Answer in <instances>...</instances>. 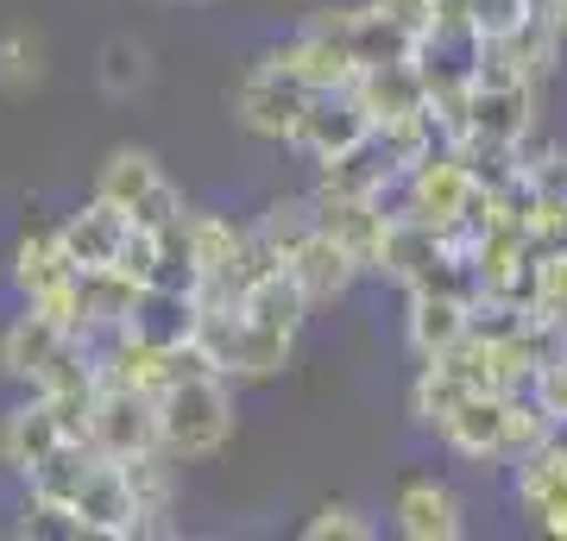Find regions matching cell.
Wrapping results in <instances>:
<instances>
[{
    "mask_svg": "<svg viewBox=\"0 0 567 541\" xmlns=\"http://www.w3.org/2000/svg\"><path fill=\"white\" fill-rule=\"evenodd\" d=\"M44 82V39L32 25L0 32V95H32Z\"/></svg>",
    "mask_w": 567,
    "mask_h": 541,
    "instance_id": "4316f807",
    "label": "cell"
},
{
    "mask_svg": "<svg viewBox=\"0 0 567 541\" xmlns=\"http://www.w3.org/2000/svg\"><path fill=\"white\" fill-rule=\"evenodd\" d=\"M442 252H447L442 233H435L429 221H416V215H404V208H398V215L385 221V240H379V259H372V271L410 290V283L423 278L429 264L442 259Z\"/></svg>",
    "mask_w": 567,
    "mask_h": 541,
    "instance_id": "7402d4cb",
    "label": "cell"
},
{
    "mask_svg": "<svg viewBox=\"0 0 567 541\" xmlns=\"http://www.w3.org/2000/svg\"><path fill=\"white\" fill-rule=\"evenodd\" d=\"M32 510L58 517V529L70 535H95V541H133L140 535V503L126 485V466L107 460L102 447L89 441H63L51 460H39L25 472Z\"/></svg>",
    "mask_w": 567,
    "mask_h": 541,
    "instance_id": "7a4b0ae2",
    "label": "cell"
},
{
    "mask_svg": "<svg viewBox=\"0 0 567 541\" xmlns=\"http://www.w3.org/2000/svg\"><path fill=\"white\" fill-rule=\"evenodd\" d=\"M82 264L70 259V246H63L58 227H32L20 246H13V283H20L25 302H51L63 296L70 283H76Z\"/></svg>",
    "mask_w": 567,
    "mask_h": 541,
    "instance_id": "ffe728a7",
    "label": "cell"
},
{
    "mask_svg": "<svg viewBox=\"0 0 567 541\" xmlns=\"http://www.w3.org/2000/svg\"><path fill=\"white\" fill-rule=\"evenodd\" d=\"M284 271L303 283L309 309H322V302H341L347 290H353V278H365L360 259H353L341 240H328L322 227H316V233H309V240L290 252V259H284Z\"/></svg>",
    "mask_w": 567,
    "mask_h": 541,
    "instance_id": "d6986e66",
    "label": "cell"
},
{
    "mask_svg": "<svg viewBox=\"0 0 567 541\" xmlns=\"http://www.w3.org/2000/svg\"><path fill=\"white\" fill-rule=\"evenodd\" d=\"M536 7L543 0H442V20L466 25L480 44H505L536 20Z\"/></svg>",
    "mask_w": 567,
    "mask_h": 541,
    "instance_id": "d4e9b609",
    "label": "cell"
},
{
    "mask_svg": "<svg viewBox=\"0 0 567 541\" xmlns=\"http://www.w3.org/2000/svg\"><path fill=\"white\" fill-rule=\"evenodd\" d=\"M145 76H152V70H145V51H140V44L114 39V44L102 51V89H107V95H133V89H145Z\"/></svg>",
    "mask_w": 567,
    "mask_h": 541,
    "instance_id": "f1b7e54d",
    "label": "cell"
},
{
    "mask_svg": "<svg viewBox=\"0 0 567 541\" xmlns=\"http://www.w3.org/2000/svg\"><path fill=\"white\" fill-rule=\"evenodd\" d=\"M473 391H480V384H473V372L461 365V353L423 360V372H416V384H410V416L423 422V428H442V422L454 416Z\"/></svg>",
    "mask_w": 567,
    "mask_h": 541,
    "instance_id": "cb8c5ba5",
    "label": "cell"
},
{
    "mask_svg": "<svg viewBox=\"0 0 567 541\" xmlns=\"http://www.w3.org/2000/svg\"><path fill=\"white\" fill-rule=\"evenodd\" d=\"M536 89L543 82H466V107H461V133L454 139L529 145V133H536Z\"/></svg>",
    "mask_w": 567,
    "mask_h": 541,
    "instance_id": "9c48e42d",
    "label": "cell"
},
{
    "mask_svg": "<svg viewBox=\"0 0 567 541\" xmlns=\"http://www.w3.org/2000/svg\"><path fill=\"white\" fill-rule=\"evenodd\" d=\"M316 227H322V221H316V201H309V196H290V201H271L259 221H252V233H259V246L284 264L297 246L309 240V233H316Z\"/></svg>",
    "mask_w": 567,
    "mask_h": 541,
    "instance_id": "484cf974",
    "label": "cell"
},
{
    "mask_svg": "<svg viewBox=\"0 0 567 541\" xmlns=\"http://www.w3.org/2000/svg\"><path fill=\"white\" fill-rule=\"evenodd\" d=\"M309 201H316V221H322L328 240H341L353 259H360V271H372V259H379V240H385V201L372 196H334V189H309Z\"/></svg>",
    "mask_w": 567,
    "mask_h": 541,
    "instance_id": "e0dca14e",
    "label": "cell"
},
{
    "mask_svg": "<svg viewBox=\"0 0 567 541\" xmlns=\"http://www.w3.org/2000/svg\"><path fill=\"white\" fill-rule=\"evenodd\" d=\"M82 441L102 447L107 460H133V454H152L158 447V391H140V384H95V403H89V428Z\"/></svg>",
    "mask_w": 567,
    "mask_h": 541,
    "instance_id": "52a82bcc",
    "label": "cell"
},
{
    "mask_svg": "<svg viewBox=\"0 0 567 541\" xmlns=\"http://www.w3.org/2000/svg\"><path fill=\"white\" fill-rule=\"evenodd\" d=\"M95 196L114 201L140 233H164V227H177L183 215H189V208H183V189L171 183V170H164L145 145L107 152V164L95 170Z\"/></svg>",
    "mask_w": 567,
    "mask_h": 541,
    "instance_id": "8992f818",
    "label": "cell"
},
{
    "mask_svg": "<svg viewBox=\"0 0 567 541\" xmlns=\"http://www.w3.org/2000/svg\"><path fill=\"white\" fill-rule=\"evenodd\" d=\"M196 321H203V296L196 290H177V283H145L133 315H126V334L145 346H189L196 341Z\"/></svg>",
    "mask_w": 567,
    "mask_h": 541,
    "instance_id": "9a60e30c",
    "label": "cell"
},
{
    "mask_svg": "<svg viewBox=\"0 0 567 541\" xmlns=\"http://www.w3.org/2000/svg\"><path fill=\"white\" fill-rule=\"evenodd\" d=\"M58 233H63V246H70V259H76L82 271H95V264H121L133 221H126L107 196H89L76 215H63L58 221Z\"/></svg>",
    "mask_w": 567,
    "mask_h": 541,
    "instance_id": "ac0fdd59",
    "label": "cell"
},
{
    "mask_svg": "<svg viewBox=\"0 0 567 541\" xmlns=\"http://www.w3.org/2000/svg\"><path fill=\"white\" fill-rule=\"evenodd\" d=\"M303 101H309L303 82L290 76V70H278L271 58H259V63H246V76L234 82L227 107H234V126H240V133H252V139H271V145H290Z\"/></svg>",
    "mask_w": 567,
    "mask_h": 541,
    "instance_id": "ba28073f",
    "label": "cell"
},
{
    "mask_svg": "<svg viewBox=\"0 0 567 541\" xmlns=\"http://www.w3.org/2000/svg\"><path fill=\"white\" fill-rule=\"evenodd\" d=\"M517 472V510L529 517V529L567 541V447L548 435L529 460L511 466Z\"/></svg>",
    "mask_w": 567,
    "mask_h": 541,
    "instance_id": "8fae6325",
    "label": "cell"
},
{
    "mask_svg": "<svg viewBox=\"0 0 567 541\" xmlns=\"http://www.w3.org/2000/svg\"><path fill=\"white\" fill-rule=\"evenodd\" d=\"M0 372L13 384H25V391H89V384H102L95 346L82 341L76 327H63L44 309H32V302L0 334Z\"/></svg>",
    "mask_w": 567,
    "mask_h": 541,
    "instance_id": "277c9868",
    "label": "cell"
},
{
    "mask_svg": "<svg viewBox=\"0 0 567 541\" xmlns=\"http://www.w3.org/2000/svg\"><path fill=\"white\" fill-rule=\"evenodd\" d=\"M391 522L410 541H461L466 535V503L442 479H404L391 498Z\"/></svg>",
    "mask_w": 567,
    "mask_h": 541,
    "instance_id": "5bb4252c",
    "label": "cell"
},
{
    "mask_svg": "<svg viewBox=\"0 0 567 541\" xmlns=\"http://www.w3.org/2000/svg\"><path fill=\"white\" fill-rule=\"evenodd\" d=\"M410 315H404V341L416 360H442L473 334V296L461 290H404Z\"/></svg>",
    "mask_w": 567,
    "mask_h": 541,
    "instance_id": "4fadbf2b",
    "label": "cell"
},
{
    "mask_svg": "<svg viewBox=\"0 0 567 541\" xmlns=\"http://www.w3.org/2000/svg\"><path fill=\"white\" fill-rule=\"evenodd\" d=\"M126 466V485H133V503H140V535H171V510H177V460L152 447V454H133Z\"/></svg>",
    "mask_w": 567,
    "mask_h": 541,
    "instance_id": "603a6c76",
    "label": "cell"
},
{
    "mask_svg": "<svg viewBox=\"0 0 567 541\" xmlns=\"http://www.w3.org/2000/svg\"><path fill=\"white\" fill-rule=\"evenodd\" d=\"M145 283L121 264H95V271H76V334L82 341H102L114 327H126L133 302H140Z\"/></svg>",
    "mask_w": 567,
    "mask_h": 541,
    "instance_id": "2e32d148",
    "label": "cell"
},
{
    "mask_svg": "<svg viewBox=\"0 0 567 541\" xmlns=\"http://www.w3.org/2000/svg\"><path fill=\"white\" fill-rule=\"evenodd\" d=\"M265 58L278 63V70H290L309 95H316V89H353V76H360V63L347 58L334 39H322L316 25H297V32H290L278 51H265Z\"/></svg>",
    "mask_w": 567,
    "mask_h": 541,
    "instance_id": "44dd1931",
    "label": "cell"
},
{
    "mask_svg": "<svg viewBox=\"0 0 567 541\" xmlns=\"http://www.w3.org/2000/svg\"><path fill=\"white\" fill-rule=\"evenodd\" d=\"M309 541H372L379 529H372V517H365L360 503H322L316 517L303 522Z\"/></svg>",
    "mask_w": 567,
    "mask_h": 541,
    "instance_id": "83f0119b",
    "label": "cell"
},
{
    "mask_svg": "<svg viewBox=\"0 0 567 541\" xmlns=\"http://www.w3.org/2000/svg\"><path fill=\"white\" fill-rule=\"evenodd\" d=\"M353 95H360L372 126H404V121H423L429 114V82H423V70H416V58L360 70V76H353Z\"/></svg>",
    "mask_w": 567,
    "mask_h": 541,
    "instance_id": "7c38bea8",
    "label": "cell"
},
{
    "mask_svg": "<svg viewBox=\"0 0 567 541\" xmlns=\"http://www.w3.org/2000/svg\"><path fill=\"white\" fill-rule=\"evenodd\" d=\"M303 321H309L303 283L290 278L284 264H271L265 278L246 283L240 296H203L196 346L234 384H259V378H278L284 365L297 360Z\"/></svg>",
    "mask_w": 567,
    "mask_h": 541,
    "instance_id": "6da1fadb",
    "label": "cell"
},
{
    "mask_svg": "<svg viewBox=\"0 0 567 541\" xmlns=\"http://www.w3.org/2000/svg\"><path fill=\"white\" fill-rule=\"evenodd\" d=\"M561 346H567V327H561Z\"/></svg>",
    "mask_w": 567,
    "mask_h": 541,
    "instance_id": "1f68e13d",
    "label": "cell"
},
{
    "mask_svg": "<svg viewBox=\"0 0 567 541\" xmlns=\"http://www.w3.org/2000/svg\"><path fill=\"white\" fill-rule=\"evenodd\" d=\"M240 428V403H234V378L208 365L203 346H177V365L158 391V447L177 466L215 460Z\"/></svg>",
    "mask_w": 567,
    "mask_h": 541,
    "instance_id": "3957f363",
    "label": "cell"
},
{
    "mask_svg": "<svg viewBox=\"0 0 567 541\" xmlns=\"http://www.w3.org/2000/svg\"><path fill=\"white\" fill-rule=\"evenodd\" d=\"M372 121H365V107L353 89H316L303 101V114H297V133H290V152H303L309 164H328L334 152H347L353 139H365Z\"/></svg>",
    "mask_w": 567,
    "mask_h": 541,
    "instance_id": "30bf717a",
    "label": "cell"
},
{
    "mask_svg": "<svg viewBox=\"0 0 567 541\" xmlns=\"http://www.w3.org/2000/svg\"><path fill=\"white\" fill-rule=\"evenodd\" d=\"M543 7H548V20L561 25V39H567V0H543Z\"/></svg>",
    "mask_w": 567,
    "mask_h": 541,
    "instance_id": "4dcf8cb0",
    "label": "cell"
},
{
    "mask_svg": "<svg viewBox=\"0 0 567 541\" xmlns=\"http://www.w3.org/2000/svg\"><path fill=\"white\" fill-rule=\"evenodd\" d=\"M529 397L543 403L555 422H567V346L555 341L543 353V365H536V378H529Z\"/></svg>",
    "mask_w": 567,
    "mask_h": 541,
    "instance_id": "f546056e",
    "label": "cell"
},
{
    "mask_svg": "<svg viewBox=\"0 0 567 541\" xmlns=\"http://www.w3.org/2000/svg\"><path fill=\"white\" fill-rule=\"evenodd\" d=\"M89 403H95V384H89V391H32L20 409H7V422H0V466H13L25 479V472L39 460H51L63 441H82Z\"/></svg>",
    "mask_w": 567,
    "mask_h": 541,
    "instance_id": "5b68a950",
    "label": "cell"
}]
</instances>
